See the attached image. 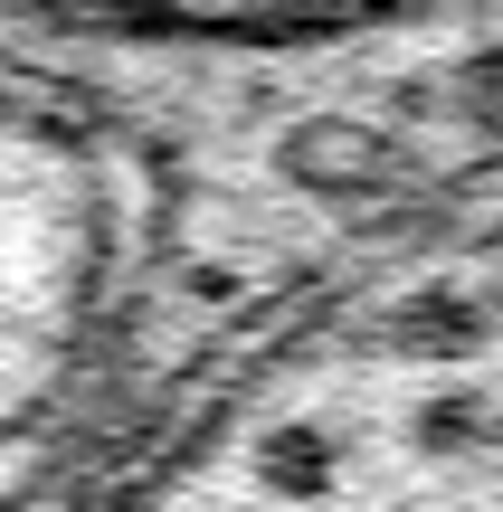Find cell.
<instances>
[{"label": "cell", "instance_id": "obj_1", "mask_svg": "<svg viewBox=\"0 0 503 512\" xmlns=\"http://www.w3.org/2000/svg\"><path fill=\"white\" fill-rule=\"evenodd\" d=\"M276 181L314 190V200H380L399 181V143L352 114H304L295 133L276 143Z\"/></svg>", "mask_w": 503, "mask_h": 512}, {"label": "cell", "instance_id": "obj_4", "mask_svg": "<svg viewBox=\"0 0 503 512\" xmlns=\"http://www.w3.org/2000/svg\"><path fill=\"white\" fill-rule=\"evenodd\" d=\"M485 389H437L428 408H418V446H428V456H475V446H485Z\"/></svg>", "mask_w": 503, "mask_h": 512}, {"label": "cell", "instance_id": "obj_2", "mask_svg": "<svg viewBox=\"0 0 503 512\" xmlns=\"http://www.w3.org/2000/svg\"><path fill=\"white\" fill-rule=\"evenodd\" d=\"M257 475L276 484L285 503H314L323 484H333V437H323V427H304V418H285L276 437L257 446Z\"/></svg>", "mask_w": 503, "mask_h": 512}, {"label": "cell", "instance_id": "obj_3", "mask_svg": "<svg viewBox=\"0 0 503 512\" xmlns=\"http://www.w3.org/2000/svg\"><path fill=\"white\" fill-rule=\"evenodd\" d=\"M399 342L437 351V361H466V351L485 342V304H466V294H409V304H399Z\"/></svg>", "mask_w": 503, "mask_h": 512}]
</instances>
